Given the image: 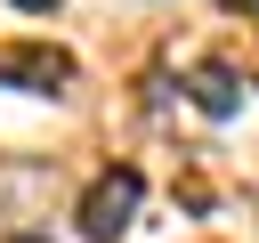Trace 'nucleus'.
<instances>
[{
  "instance_id": "7ed1b4c3",
  "label": "nucleus",
  "mask_w": 259,
  "mask_h": 243,
  "mask_svg": "<svg viewBox=\"0 0 259 243\" xmlns=\"http://www.w3.org/2000/svg\"><path fill=\"white\" fill-rule=\"evenodd\" d=\"M186 97H194L210 122H227V113L243 105V73H235V65H219V57H202V65L186 73Z\"/></svg>"
},
{
  "instance_id": "20e7f679",
  "label": "nucleus",
  "mask_w": 259,
  "mask_h": 243,
  "mask_svg": "<svg viewBox=\"0 0 259 243\" xmlns=\"http://www.w3.org/2000/svg\"><path fill=\"white\" fill-rule=\"evenodd\" d=\"M16 8H24V16H49V8H57V0H16Z\"/></svg>"
},
{
  "instance_id": "39448f33",
  "label": "nucleus",
  "mask_w": 259,
  "mask_h": 243,
  "mask_svg": "<svg viewBox=\"0 0 259 243\" xmlns=\"http://www.w3.org/2000/svg\"><path fill=\"white\" fill-rule=\"evenodd\" d=\"M227 8H251V16H259V0H227Z\"/></svg>"
},
{
  "instance_id": "f03ea898",
  "label": "nucleus",
  "mask_w": 259,
  "mask_h": 243,
  "mask_svg": "<svg viewBox=\"0 0 259 243\" xmlns=\"http://www.w3.org/2000/svg\"><path fill=\"white\" fill-rule=\"evenodd\" d=\"M0 89L65 97V89H73V57H65V49H49V40H0Z\"/></svg>"
},
{
  "instance_id": "423d86ee",
  "label": "nucleus",
  "mask_w": 259,
  "mask_h": 243,
  "mask_svg": "<svg viewBox=\"0 0 259 243\" xmlns=\"http://www.w3.org/2000/svg\"><path fill=\"white\" fill-rule=\"evenodd\" d=\"M16 243H40V235H16Z\"/></svg>"
},
{
  "instance_id": "f257e3e1",
  "label": "nucleus",
  "mask_w": 259,
  "mask_h": 243,
  "mask_svg": "<svg viewBox=\"0 0 259 243\" xmlns=\"http://www.w3.org/2000/svg\"><path fill=\"white\" fill-rule=\"evenodd\" d=\"M138 202H146V178H138L130 162L97 170V178H89V194H81V235H89V243H113V235L138 219Z\"/></svg>"
}]
</instances>
